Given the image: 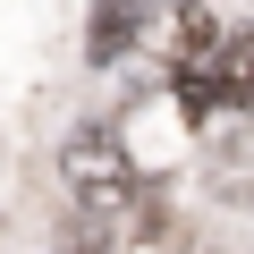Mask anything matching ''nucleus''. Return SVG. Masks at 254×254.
<instances>
[{"label": "nucleus", "mask_w": 254, "mask_h": 254, "mask_svg": "<svg viewBox=\"0 0 254 254\" xmlns=\"http://www.w3.org/2000/svg\"><path fill=\"white\" fill-rule=\"evenodd\" d=\"M60 187L85 220V246H102L119 229H136V237L161 229V203H144V178H136V161H127V144L110 127H76L60 144Z\"/></svg>", "instance_id": "obj_1"}, {"label": "nucleus", "mask_w": 254, "mask_h": 254, "mask_svg": "<svg viewBox=\"0 0 254 254\" xmlns=\"http://www.w3.org/2000/svg\"><path fill=\"white\" fill-rule=\"evenodd\" d=\"M212 187H220V203H254V119H237V127H212Z\"/></svg>", "instance_id": "obj_2"}, {"label": "nucleus", "mask_w": 254, "mask_h": 254, "mask_svg": "<svg viewBox=\"0 0 254 254\" xmlns=\"http://www.w3.org/2000/svg\"><path fill=\"white\" fill-rule=\"evenodd\" d=\"M220 102L237 119H254V26H229V51H220Z\"/></svg>", "instance_id": "obj_3"}, {"label": "nucleus", "mask_w": 254, "mask_h": 254, "mask_svg": "<svg viewBox=\"0 0 254 254\" xmlns=\"http://www.w3.org/2000/svg\"><path fill=\"white\" fill-rule=\"evenodd\" d=\"M144 34H153V9H93V60H102V68L127 60Z\"/></svg>", "instance_id": "obj_4"}]
</instances>
